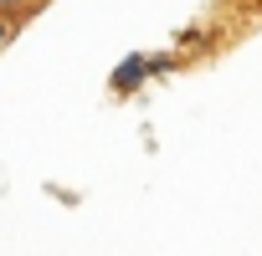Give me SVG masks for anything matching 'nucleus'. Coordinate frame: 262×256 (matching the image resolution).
<instances>
[{"instance_id": "obj_1", "label": "nucleus", "mask_w": 262, "mask_h": 256, "mask_svg": "<svg viewBox=\"0 0 262 256\" xmlns=\"http://www.w3.org/2000/svg\"><path fill=\"white\" fill-rule=\"evenodd\" d=\"M144 72H155V62H149V57H134V62H123V67L113 72V92H134Z\"/></svg>"}, {"instance_id": "obj_3", "label": "nucleus", "mask_w": 262, "mask_h": 256, "mask_svg": "<svg viewBox=\"0 0 262 256\" xmlns=\"http://www.w3.org/2000/svg\"><path fill=\"white\" fill-rule=\"evenodd\" d=\"M36 6V0H0V11H6V16H21V11H31Z\"/></svg>"}, {"instance_id": "obj_2", "label": "nucleus", "mask_w": 262, "mask_h": 256, "mask_svg": "<svg viewBox=\"0 0 262 256\" xmlns=\"http://www.w3.org/2000/svg\"><path fill=\"white\" fill-rule=\"evenodd\" d=\"M16 31H21V16H6V11H0V46H11Z\"/></svg>"}]
</instances>
